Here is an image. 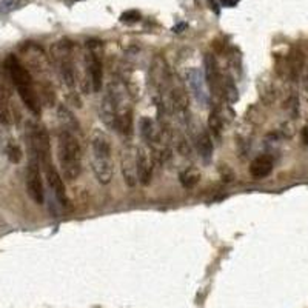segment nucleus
<instances>
[{
  "label": "nucleus",
  "instance_id": "ddd939ff",
  "mask_svg": "<svg viewBox=\"0 0 308 308\" xmlns=\"http://www.w3.org/2000/svg\"><path fill=\"white\" fill-rule=\"evenodd\" d=\"M194 142H196V148L202 157V160L205 164H208L213 157V151H214V143H213V137L209 134L206 129L204 128H198V133L194 136Z\"/></svg>",
  "mask_w": 308,
  "mask_h": 308
},
{
  "label": "nucleus",
  "instance_id": "2eb2a0df",
  "mask_svg": "<svg viewBox=\"0 0 308 308\" xmlns=\"http://www.w3.org/2000/svg\"><path fill=\"white\" fill-rule=\"evenodd\" d=\"M208 128L209 133L213 136V140H219L222 136V128H223V112L220 109V106H216L209 111V117H208Z\"/></svg>",
  "mask_w": 308,
  "mask_h": 308
},
{
  "label": "nucleus",
  "instance_id": "39448f33",
  "mask_svg": "<svg viewBox=\"0 0 308 308\" xmlns=\"http://www.w3.org/2000/svg\"><path fill=\"white\" fill-rule=\"evenodd\" d=\"M102 43L97 40L87 42V51L84 56L85 63V73H87V84L93 93H99L102 90V80H103V68L99 51Z\"/></svg>",
  "mask_w": 308,
  "mask_h": 308
},
{
  "label": "nucleus",
  "instance_id": "393cba45",
  "mask_svg": "<svg viewBox=\"0 0 308 308\" xmlns=\"http://www.w3.org/2000/svg\"><path fill=\"white\" fill-rule=\"evenodd\" d=\"M304 87H305V91H307V94H308V68H307L305 79H304Z\"/></svg>",
  "mask_w": 308,
  "mask_h": 308
},
{
  "label": "nucleus",
  "instance_id": "423d86ee",
  "mask_svg": "<svg viewBox=\"0 0 308 308\" xmlns=\"http://www.w3.org/2000/svg\"><path fill=\"white\" fill-rule=\"evenodd\" d=\"M26 193L28 196L36 202L37 205H42L45 201V191H43V182L40 174V160L36 154H29V164L26 170Z\"/></svg>",
  "mask_w": 308,
  "mask_h": 308
},
{
  "label": "nucleus",
  "instance_id": "b1692460",
  "mask_svg": "<svg viewBox=\"0 0 308 308\" xmlns=\"http://www.w3.org/2000/svg\"><path fill=\"white\" fill-rule=\"evenodd\" d=\"M222 2V5H225V6H234L236 3H237V0H220Z\"/></svg>",
  "mask_w": 308,
  "mask_h": 308
},
{
  "label": "nucleus",
  "instance_id": "f8f14e48",
  "mask_svg": "<svg viewBox=\"0 0 308 308\" xmlns=\"http://www.w3.org/2000/svg\"><path fill=\"white\" fill-rule=\"evenodd\" d=\"M154 157L150 148L139 147L137 148V174L139 184L150 185L153 181V170H154Z\"/></svg>",
  "mask_w": 308,
  "mask_h": 308
},
{
  "label": "nucleus",
  "instance_id": "4468645a",
  "mask_svg": "<svg viewBox=\"0 0 308 308\" xmlns=\"http://www.w3.org/2000/svg\"><path fill=\"white\" fill-rule=\"evenodd\" d=\"M273 171V159L267 154L257 156L250 165V174L254 179H264Z\"/></svg>",
  "mask_w": 308,
  "mask_h": 308
},
{
  "label": "nucleus",
  "instance_id": "1a4fd4ad",
  "mask_svg": "<svg viewBox=\"0 0 308 308\" xmlns=\"http://www.w3.org/2000/svg\"><path fill=\"white\" fill-rule=\"evenodd\" d=\"M187 80H188L191 93L196 97V101L202 106H206L209 102V93H208L205 74L199 68H190L187 71Z\"/></svg>",
  "mask_w": 308,
  "mask_h": 308
},
{
  "label": "nucleus",
  "instance_id": "20e7f679",
  "mask_svg": "<svg viewBox=\"0 0 308 308\" xmlns=\"http://www.w3.org/2000/svg\"><path fill=\"white\" fill-rule=\"evenodd\" d=\"M51 59L63 87L68 90L76 88V63H74V45L71 40L63 39L51 46Z\"/></svg>",
  "mask_w": 308,
  "mask_h": 308
},
{
  "label": "nucleus",
  "instance_id": "bb28decb",
  "mask_svg": "<svg viewBox=\"0 0 308 308\" xmlns=\"http://www.w3.org/2000/svg\"><path fill=\"white\" fill-rule=\"evenodd\" d=\"M71 2H80V0H71Z\"/></svg>",
  "mask_w": 308,
  "mask_h": 308
},
{
  "label": "nucleus",
  "instance_id": "aec40b11",
  "mask_svg": "<svg viewBox=\"0 0 308 308\" xmlns=\"http://www.w3.org/2000/svg\"><path fill=\"white\" fill-rule=\"evenodd\" d=\"M5 153H6L8 159L12 162V164H19V162L22 160V151H20V148L17 147V145L9 143L6 147V150H5Z\"/></svg>",
  "mask_w": 308,
  "mask_h": 308
},
{
  "label": "nucleus",
  "instance_id": "6ab92c4d",
  "mask_svg": "<svg viewBox=\"0 0 308 308\" xmlns=\"http://www.w3.org/2000/svg\"><path fill=\"white\" fill-rule=\"evenodd\" d=\"M25 0H0V14H9L25 5Z\"/></svg>",
  "mask_w": 308,
  "mask_h": 308
},
{
  "label": "nucleus",
  "instance_id": "9b49d317",
  "mask_svg": "<svg viewBox=\"0 0 308 308\" xmlns=\"http://www.w3.org/2000/svg\"><path fill=\"white\" fill-rule=\"evenodd\" d=\"M205 79L206 85L214 96H222V87H223V74L220 73V68L216 62V59L211 54L205 56Z\"/></svg>",
  "mask_w": 308,
  "mask_h": 308
},
{
  "label": "nucleus",
  "instance_id": "9d476101",
  "mask_svg": "<svg viewBox=\"0 0 308 308\" xmlns=\"http://www.w3.org/2000/svg\"><path fill=\"white\" fill-rule=\"evenodd\" d=\"M40 165L43 167L48 187L51 188V191H53V194L56 196V199H57L62 205H65V204H67V190H65V184H63L62 174H60L59 170L53 165L51 160L43 162V164H40Z\"/></svg>",
  "mask_w": 308,
  "mask_h": 308
},
{
  "label": "nucleus",
  "instance_id": "412c9836",
  "mask_svg": "<svg viewBox=\"0 0 308 308\" xmlns=\"http://www.w3.org/2000/svg\"><path fill=\"white\" fill-rule=\"evenodd\" d=\"M139 20H140V12L136 11V9H129V11H126L120 15L122 23H136Z\"/></svg>",
  "mask_w": 308,
  "mask_h": 308
},
{
  "label": "nucleus",
  "instance_id": "6e6552de",
  "mask_svg": "<svg viewBox=\"0 0 308 308\" xmlns=\"http://www.w3.org/2000/svg\"><path fill=\"white\" fill-rule=\"evenodd\" d=\"M120 170L123 181L128 187H136L139 184L137 174V147L134 145H125L120 151Z\"/></svg>",
  "mask_w": 308,
  "mask_h": 308
},
{
  "label": "nucleus",
  "instance_id": "4be33fe9",
  "mask_svg": "<svg viewBox=\"0 0 308 308\" xmlns=\"http://www.w3.org/2000/svg\"><path fill=\"white\" fill-rule=\"evenodd\" d=\"M220 176H222V179L226 181V182L233 181V177H234V174H233V171L230 170L228 165H222L220 167Z\"/></svg>",
  "mask_w": 308,
  "mask_h": 308
},
{
  "label": "nucleus",
  "instance_id": "a211bd4d",
  "mask_svg": "<svg viewBox=\"0 0 308 308\" xmlns=\"http://www.w3.org/2000/svg\"><path fill=\"white\" fill-rule=\"evenodd\" d=\"M302 65H304L302 63V54L299 51L291 54V57H290V68H288L290 76L293 77V79H298V76L302 71Z\"/></svg>",
  "mask_w": 308,
  "mask_h": 308
},
{
  "label": "nucleus",
  "instance_id": "f257e3e1",
  "mask_svg": "<svg viewBox=\"0 0 308 308\" xmlns=\"http://www.w3.org/2000/svg\"><path fill=\"white\" fill-rule=\"evenodd\" d=\"M57 159L62 177L70 182L76 181L82 173V148L79 139L71 129L63 128L57 137Z\"/></svg>",
  "mask_w": 308,
  "mask_h": 308
},
{
  "label": "nucleus",
  "instance_id": "0eeeda50",
  "mask_svg": "<svg viewBox=\"0 0 308 308\" xmlns=\"http://www.w3.org/2000/svg\"><path fill=\"white\" fill-rule=\"evenodd\" d=\"M99 116L105 126L116 129V122H117V91H116V84L111 82L103 96L101 99L99 105Z\"/></svg>",
  "mask_w": 308,
  "mask_h": 308
},
{
  "label": "nucleus",
  "instance_id": "dca6fc26",
  "mask_svg": "<svg viewBox=\"0 0 308 308\" xmlns=\"http://www.w3.org/2000/svg\"><path fill=\"white\" fill-rule=\"evenodd\" d=\"M199 181H201V171L198 168H185L179 174V182L187 190L194 188L199 184Z\"/></svg>",
  "mask_w": 308,
  "mask_h": 308
},
{
  "label": "nucleus",
  "instance_id": "f3484780",
  "mask_svg": "<svg viewBox=\"0 0 308 308\" xmlns=\"http://www.w3.org/2000/svg\"><path fill=\"white\" fill-rule=\"evenodd\" d=\"M0 122L5 123V125H9L12 122L9 99L5 93H0Z\"/></svg>",
  "mask_w": 308,
  "mask_h": 308
},
{
  "label": "nucleus",
  "instance_id": "a878e982",
  "mask_svg": "<svg viewBox=\"0 0 308 308\" xmlns=\"http://www.w3.org/2000/svg\"><path fill=\"white\" fill-rule=\"evenodd\" d=\"M184 28H185V23L177 25V26H174V32H181V29H184Z\"/></svg>",
  "mask_w": 308,
  "mask_h": 308
},
{
  "label": "nucleus",
  "instance_id": "7ed1b4c3",
  "mask_svg": "<svg viewBox=\"0 0 308 308\" xmlns=\"http://www.w3.org/2000/svg\"><path fill=\"white\" fill-rule=\"evenodd\" d=\"M91 168L96 179L108 185L112 179V148L108 134L102 129H94L90 139Z\"/></svg>",
  "mask_w": 308,
  "mask_h": 308
},
{
  "label": "nucleus",
  "instance_id": "5701e85b",
  "mask_svg": "<svg viewBox=\"0 0 308 308\" xmlns=\"http://www.w3.org/2000/svg\"><path fill=\"white\" fill-rule=\"evenodd\" d=\"M301 137H302L304 145H307V147H308V123L302 128V131H301Z\"/></svg>",
  "mask_w": 308,
  "mask_h": 308
},
{
  "label": "nucleus",
  "instance_id": "f03ea898",
  "mask_svg": "<svg viewBox=\"0 0 308 308\" xmlns=\"http://www.w3.org/2000/svg\"><path fill=\"white\" fill-rule=\"evenodd\" d=\"M5 68L9 74V79L12 80L15 90H17L22 102L25 103V106L32 112V114H36V116L40 114V99L34 87V79H32L28 68L12 54L8 56L5 62Z\"/></svg>",
  "mask_w": 308,
  "mask_h": 308
}]
</instances>
